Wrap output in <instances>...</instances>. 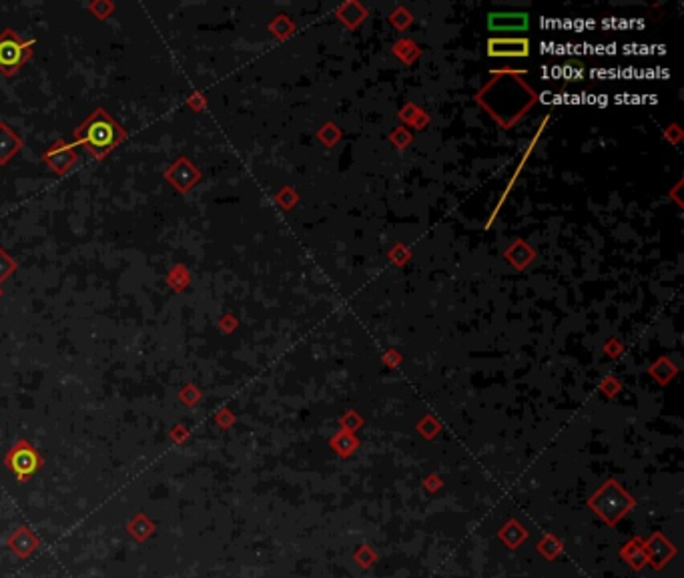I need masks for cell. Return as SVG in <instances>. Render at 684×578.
<instances>
[{
    "instance_id": "6da1fadb",
    "label": "cell",
    "mask_w": 684,
    "mask_h": 578,
    "mask_svg": "<svg viewBox=\"0 0 684 578\" xmlns=\"http://www.w3.org/2000/svg\"><path fill=\"white\" fill-rule=\"evenodd\" d=\"M125 139H127V130L123 129V125H118L103 106H99L91 113V117L74 129L72 143L77 147L83 145L96 161H103L106 155L115 151Z\"/></svg>"
},
{
    "instance_id": "7a4b0ae2",
    "label": "cell",
    "mask_w": 684,
    "mask_h": 578,
    "mask_svg": "<svg viewBox=\"0 0 684 578\" xmlns=\"http://www.w3.org/2000/svg\"><path fill=\"white\" fill-rule=\"evenodd\" d=\"M33 38L26 40L14 28H4L0 33V72L4 77L16 74L26 65V60L33 57Z\"/></svg>"
},
{
    "instance_id": "3957f363",
    "label": "cell",
    "mask_w": 684,
    "mask_h": 578,
    "mask_svg": "<svg viewBox=\"0 0 684 578\" xmlns=\"http://www.w3.org/2000/svg\"><path fill=\"white\" fill-rule=\"evenodd\" d=\"M43 456L38 454L35 446H30L26 440H18L9 454L4 456V466L12 472V476L18 482H26L33 474H36L43 468Z\"/></svg>"
},
{
    "instance_id": "277c9868",
    "label": "cell",
    "mask_w": 684,
    "mask_h": 578,
    "mask_svg": "<svg viewBox=\"0 0 684 578\" xmlns=\"http://www.w3.org/2000/svg\"><path fill=\"white\" fill-rule=\"evenodd\" d=\"M79 155H77V145L74 143H67L59 139L57 143L50 145L47 153L43 155V161L50 167V171H55L59 177H65L71 171L74 163H77Z\"/></svg>"
},
{
    "instance_id": "5b68a950",
    "label": "cell",
    "mask_w": 684,
    "mask_h": 578,
    "mask_svg": "<svg viewBox=\"0 0 684 578\" xmlns=\"http://www.w3.org/2000/svg\"><path fill=\"white\" fill-rule=\"evenodd\" d=\"M165 179L183 195H187L201 179V173L197 167L191 163L187 157H179L173 165L165 171Z\"/></svg>"
},
{
    "instance_id": "8992f818",
    "label": "cell",
    "mask_w": 684,
    "mask_h": 578,
    "mask_svg": "<svg viewBox=\"0 0 684 578\" xmlns=\"http://www.w3.org/2000/svg\"><path fill=\"white\" fill-rule=\"evenodd\" d=\"M530 24L526 12H492L488 16V26L495 33H522Z\"/></svg>"
},
{
    "instance_id": "52a82bcc",
    "label": "cell",
    "mask_w": 684,
    "mask_h": 578,
    "mask_svg": "<svg viewBox=\"0 0 684 578\" xmlns=\"http://www.w3.org/2000/svg\"><path fill=\"white\" fill-rule=\"evenodd\" d=\"M530 43L526 38H492L488 43L490 57H528Z\"/></svg>"
},
{
    "instance_id": "ba28073f",
    "label": "cell",
    "mask_w": 684,
    "mask_h": 578,
    "mask_svg": "<svg viewBox=\"0 0 684 578\" xmlns=\"http://www.w3.org/2000/svg\"><path fill=\"white\" fill-rule=\"evenodd\" d=\"M23 139L12 130L11 125L0 121V165L11 163V159L23 149Z\"/></svg>"
},
{
    "instance_id": "9c48e42d",
    "label": "cell",
    "mask_w": 684,
    "mask_h": 578,
    "mask_svg": "<svg viewBox=\"0 0 684 578\" xmlns=\"http://www.w3.org/2000/svg\"><path fill=\"white\" fill-rule=\"evenodd\" d=\"M9 546H11L12 552H16L18 556H28L38 546V540H36V536L30 534L28 528H18L9 538Z\"/></svg>"
},
{
    "instance_id": "30bf717a",
    "label": "cell",
    "mask_w": 684,
    "mask_h": 578,
    "mask_svg": "<svg viewBox=\"0 0 684 578\" xmlns=\"http://www.w3.org/2000/svg\"><path fill=\"white\" fill-rule=\"evenodd\" d=\"M189 282H191L189 269H187L183 263L173 265V269H171L169 275H167V285H169L173 291H185V289H187V285H189Z\"/></svg>"
},
{
    "instance_id": "8fae6325",
    "label": "cell",
    "mask_w": 684,
    "mask_h": 578,
    "mask_svg": "<svg viewBox=\"0 0 684 578\" xmlns=\"http://www.w3.org/2000/svg\"><path fill=\"white\" fill-rule=\"evenodd\" d=\"M16 267H18V263L12 260L11 253H9L6 249L0 248V285L4 284L12 273L16 272Z\"/></svg>"
},
{
    "instance_id": "7c38bea8",
    "label": "cell",
    "mask_w": 684,
    "mask_h": 578,
    "mask_svg": "<svg viewBox=\"0 0 684 578\" xmlns=\"http://www.w3.org/2000/svg\"><path fill=\"white\" fill-rule=\"evenodd\" d=\"M115 9H117V6H115V2H108V0H93V2L89 4V11L93 12L99 21H105V18H108V16L115 12Z\"/></svg>"
},
{
    "instance_id": "4fadbf2b",
    "label": "cell",
    "mask_w": 684,
    "mask_h": 578,
    "mask_svg": "<svg viewBox=\"0 0 684 578\" xmlns=\"http://www.w3.org/2000/svg\"><path fill=\"white\" fill-rule=\"evenodd\" d=\"M129 532L130 534H135L139 540H142L145 536H149V534L153 532V524L145 518V516H137V518L133 520V522L129 524Z\"/></svg>"
},
{
    "instance_id": "5bb4252c",
    "label": "cell",
    "mask_w": 684,
    "mask_h": 578,
    "mask_svg": "<svg viewBox=\"0 0 684 578\" xmlns=\"http://www.w3.org/2000/svg\"><path fill=\"white\" fill-rule=\"evenodd\" d=\"M179 398H181V401H183L185 406H193V404H197V400H199V391L193 388L191 384H187L185 389L179 394Z\"/></svg>"
},
{
    "instance_id": "9a60e30c",
    "label": "cell",
    "mask_w": 684,
    "mask_h": 578,
    "mask_svg": "<svg viewBox=\"0 0 684 578\" xmlns=\"http://www.w3.org/2000/svg\"><path fill=\"white\" fill-rule=\"evenodd\" d=\"M187 103H189L191 109H195V111H201V109L205 106V101H203V95H201V93H193V95L187 99Z\"/></svg>"
},
{
    "instance_id": "2e32d148",
    "label": "cell",
    "mask_w": 684,
    "mask_h": 578,
    "mask_svg": "<svg viewBox=\"0 0 684 578\" xmlns=\"http://www.w3.org/2000/svg\"><path fill=\"white\" fill-rule=\"evenodd\" d=\"M0 297H2V285H0Z\"/></svg>"
}]
</instances>
